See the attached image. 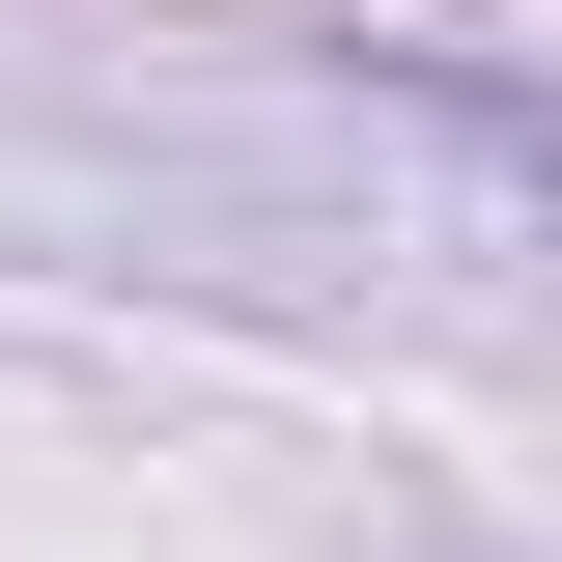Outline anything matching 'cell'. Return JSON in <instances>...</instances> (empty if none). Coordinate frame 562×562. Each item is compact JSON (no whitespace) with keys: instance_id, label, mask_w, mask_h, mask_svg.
<instances>
[{"instance_id":"1","label":"cell","mask_w":562,"mask_h":562,"mask_svg":"<svg viewBox=\"0 0 562 562\" xmlns=\"http://www.w3.org/2000/svg\"><path fill=\"white\" fill-rule=\"evenodd\" d=\"M479 140H506V169H535V198H562V113H506V85H479Z\"/></svg>"}]
</instances>
